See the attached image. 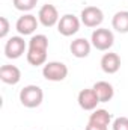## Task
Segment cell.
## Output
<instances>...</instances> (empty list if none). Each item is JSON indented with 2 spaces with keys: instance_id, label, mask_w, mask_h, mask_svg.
<instances>
[{
  "instance_id": "cell-18",
  "label": "cell",
  "mask_w": 128,
  "mask_h": 130,
  "mask_svg": "<svg viewBox=\"0 0 128 130\" xmlns=\"http://www.w3.org/2000/svg\"><path fill=\"white\" fill-rule=\"evenodd\" d=\"M38 0H12V5L15 6V9L21 11V12H29L36 6Z\"/></svg>"
},
{
  "instance_id": "cell-14",
  "label": "cell",
  "mask_w": 128,
  "mask_h": 130,
  "mask_svg": "<svg viewBox=\"0 0 128 130\" xmlns=\"http://www.w3.org/2000/svg\"><path fill=\"white\" fill-rule=\"evenodd\" d=\"M112 26L116 32L128 33V11H119L112 18Z\"/></svg>"
},
{
  "instance_id": "cell-16",
  "label": "cell",
  "mask_w": 128,
  "mask_h": 130,
  "mask_svg": "<svg viewBox=\"0 0 128 130\" xmlns=\"http://www.w3.org/2000/svg\"><path fill=\"white\" fill-rule=\"evenodd\" d=\"M27 62L33 67L47 64V52L44 50H35V48H27Z\"/></svg>"
},
{
  "instance_id": "cell-15",
  "label": "cell",
  "mask_w": 128,
  "mask_h": 130,
  "mask_svg": "<svg viewBox=\"0 0 128 130\" xmlns=\"http://www.w3.org/2000/svg\"><path fill=\"white\" fill-rule=\"evenodd\" d=\"M110 121H112V115L109 113V110L105 109H95L91 117H89V123L96 124V126H104V127H109L110 126Z\"/></svg>"
},
{
  "instance_id": "cell-8",
  "label": "cell",
  "mask_w": 128,
  "mask_h": 130,
  "mask_svg": "<svg viewBox=\"0 0 128 130\" xmlns=\"http://www.w3.org/2000/svg\"><path fill=\"white\" fill-rule=\"evenodd\" d=\"M38 24H39V20L38 17H35L32 14H24L21 15L17 23H15V29L20 35H32L36 29H38Z\"/></svg>"
},
{
  "instance_id": "cell-7",
  "label": "cell",
  "mask_w": 128,
  "mask_h": 130,
  "mask_svg": "<svg viewBox=\"0 0 128 130\" xmlns=\"http://www.w3.org/2000/svg\"><path fill=\"white\" fill-rule=\"evenodd\" d=\"M38 20L42 26L45 27H53L59 23L60 17H59V12H57V8L54 5H44L39 8V12H38Z\"/></svg>"
},
{
  "instance_id": "cell-4",
  "label": "cell",
  "mask_w": 128,
  "mask_h": 130,
  "mask_svg": "<svg viewBox=\"0 0 128 130\" xmlns=\"http://www.w3.org/2000/svg\"><path fill=\"white\" fill-rule=\"evenodd\" d=\"M27 44L23 36H11L5 44V56L9 59H18L24 55Z\"/></svg>"
},
{
  "instance_id": "cell-5",
  "label": "cell",
  "mask_w": 128,
  "mask_h": 130,
  "mask_svg": "<svg viewBox=\"0 0 128 130\" xmlns=\"http://www.w3.org/2000/svg\"><path fill=\"white\" fill-rule=\"evenodd\" d=\"M80 24L81 20L78 17H75L74 14H65L57 23V30L63 36H72L80 30Z\"/></svg>"
},
{
  "instance_id": "cell-10",
  "label": "cell",
  "mask_w": 128,
  "mask_h": 130,
  "mask_svg": "<svg viewBox=\"0 0 128 130\" xmlns=\"http://www.w3.org/2000/svg\"><path fill=\"white\" fill-rule=\"evenodd\" d=\"M101 70L105 73V74H115L119 71L121 68V58L118 53H104L102 58H101Z\"/></svg>"
},
{
  "instance_id": "cell-12",
  "label": "cell",
  "mask_w": 128,
  "mask_h": 130,
  "mask_svg": "<svg viewBox=\"0 0 128 130\" xmlns=\"http://www.w3.org/2000/svg\"><path fill=\"white\" fill-rule=\"evenodd\" d=\"M91 47H92V42L88 41L86 38H77L71 42L69 45V50L72 53V56L78 58V59H83V58H88L89 53H91Z\"/></svg>"
},
{
  "instance_id": "cell-2",
  "label": "cell",
  "mask_w": 128,
  "mask_h": 130,
  "mask_svg": "<svg viewBox=\"0 0 128 130\" xmlns=\"http://www.w3.org/2000/svg\"><path fill=\"white\" fill-rule=\"evenodd\" d=\"M91 42H92V47H95L96 50L99 52H105L109 48L113 47L115 44V35L110 29H105V27H98L92 32L91 36Z\"/></svg>"
},
{
  "instance_id": "cell-17",
  "label": "cell",
  "mask_w": 128,
  "mask_h": 130,
  "mask_svg": "<svg viewBox=\"0 0 128 130\" xmlns=\"http://www.w3.org/2000/svg\"><path fill=\"white\" fill-rule=\"evenodd\" d=\"M27 48H35V50H44L48 52V38L42 33H36L29 39Z\"/></svg>"
},
{
  "instance_id": "cell-1",
  "label": "cell",
  "mask_w": 128,
  "mask_h": 130,
  "mask_svg": "<svg viewBox=\"0 0 128 130\" xmlns=\"http://www.w3.org/2000/svg\"><path fill=\"white\" fill-rule=\"evenodd\" d=\"M44 100V91L38 85H27L20 91V101L24 107H38Z\"/></svg>"
},
{
  "instance_id": "cell-9",
  "label": "cell",
  "mask_w": 128,
  "mask_h": 130,
  "mask_svg": "<svg viewBox=\"0 0 128 130\" xmlns=\"http://www.w3.org/2000/svg\"><path fill=\"white\" fill-rule=\"evenodd\" d=\"M77 101L83 110H95L98 103H99V98L96 97L94 88H86V89H81L78 92Z\"/></svg>"
},
{
  "instance_id": "cell-11",
  "label": "cell",
  "mask_w": 128,
  "mask_h": 130,
  "mask_svg": "<svg viewBox=\"0 0 128 130\" xmlns=\"http://www.w3.org/2000/svg\"><path fill=\"white\" fill-rule=\"evenodd\" d=\"M0 80L6 85H17L21 80V71L15 65H2Z\"/></svg>"
},
{
  "instance_id": "cell-6",
  "label": "cell",
  "mask_w": 128,
  "mask_h": 130,
  "mask_svg": "<svg viewBox=\"0 0 128 130\" xmlns=\"http://www.w3.org/2000/svg\"><path fill=\"white\" fill-rule=\"evenodd\" d=\"M80 20L86 27H98L104 21V12L98 6H86L80 14Z\"/></svg>"
},
{
  "instance_id": "cell-21",
  "label": "cell",
  "mask_w": 128,
  "mask_h": 130,
  "mask_svg": "<svg viewBox=\"0 0 128 130\" xmlns=\"http://www.w3.org/2000/svg\"><path fill=\"white\" fill-rule=\"evenodd\" d=\"M84 130H109V127H104V126H96V124H92V123H88L86 129Z\"/></svg>"
},
{
  "instance_id": "cell-20",
  "label": "cell",
  "mask_w": 128,
  "mask_h": 130,
  "mask_svg": "<svg viewBox=\"0 0 128 130\" xmlns=\"http://www.w3.org/2000/svg\"><path fill=\"white\" fill-rule=\"evenodd\" d=\"M9 32V21L6 17H0V38H6Z\"/></svg>"
},
{
  "instance_id": "cell-3",
  "label": "cell",
  "mask_w": 128,
  "mask_h": 130,
  "mask_svg": "<svg viewBox=\"0 0 128 130\" xmlns=\"http://www.w3.org/2000/svg\"><path fill=\"white\" fill-rule=\"evenodd\" d=\"M42 76L50 82H62L68 76V67L63 62H47L42 68Z\"/></svg>"
},
{
  "instance_id": "cell-19",
  "label": "cell",
  "mask_w": 128,
  "mask_h": 130,
  "mask_svg": "<svg viewBox=\"0 0 128 130\" xmlns=\"http://www.w3.org/2000/svg\"><path fill=\"white\" fill-rule=\"evenodd\" d=\"M113 130H128V118L127 117H119L113 121L112 124Z\"/></svg>"
},
{
  "instance_id": "cell-13",
  "label": "cell",
  "mask_w": 128,
  "mask_h": 130,
  "mask_svg": "<svg viewBox=\"0 0 128 130\" xmlns=\"http://www.w3.org/2000/svg\"><path fill=\"white\" fill-rule=\"evenodd\" d=\"M92 88H94V91H95L96 97L99 98V103H107V101H110V100L113 98V95H115L113 85L109 83V82H105V80L96 82Z\"/></svg>"
}]
</instances>
